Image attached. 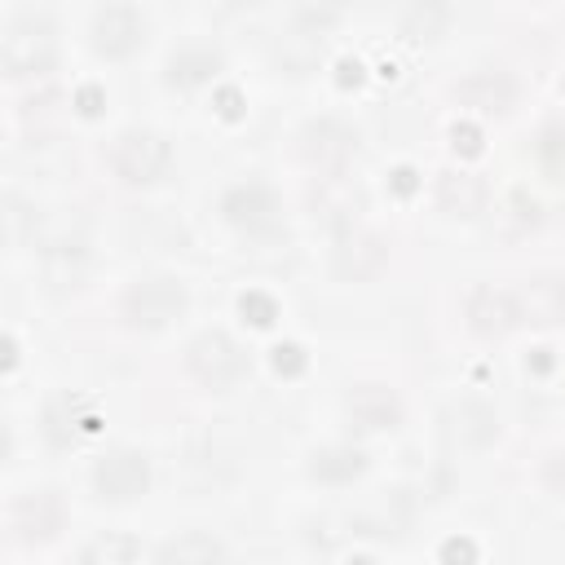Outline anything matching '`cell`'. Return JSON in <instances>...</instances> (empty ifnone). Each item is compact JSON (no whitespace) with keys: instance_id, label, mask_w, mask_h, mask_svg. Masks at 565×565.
Here are the masks:
<instances>
[{"instance_id":"1","label":"cell","mask_w":565,"mask_h":565,"mask_svg":"<svg viewBox=\"0 0 565 565\" xmlns=\"http://www.w3.org/2000/svg\"><path fill=\"white\" fill-rule=\"evenodd\" d=\"M0 62L4 75H44L53 66V26L35 13H18L0 35Z\"/></svg>"},{"instance_id":"2","label":"cell","mask_w":565,"mask_h":565,"mask_svg":"<svg viewBox=\"0 0 565 565\" xmlns=\"http://www.w3.org/2000/svg\"><path fill=\"white\" fill-rule=\"evenodd\" d=\"M119 309H124V318H128L132 327L159 331V327H168L172 318H181V309H185V287H181L172 274H146V278L128 282Z\"/></svg>"},{"instance_id":"3","label":"cell","mask_w":565,"mask_h":565,"mask_svg":"<svg viewBox=\"0 0 565 565\" xmlns=\"http://www.w3.org/2000/svg\"><path fill=\"white\" fill-rule=\"evenodd\" d=\"M185 366H190V375H194L203 388H212V393H225V388H234V384L247 375V358H243V349H238L225 331H203V335H194V344H190V353H185Z\"/></svg>"},{"instance_id":"4","label":"cell","mask_w":565,"mask_h":565,"mask_svg":"<svg viewBox=\"0 0 565 565\" xmlns=\"http://www.w3.org/2000/svg\"><path fill=\"white\" fill-rule=\"evenodd\" d=\"M110 163H115V172H119L124 181L150 185V181H159V177L168 172L172 150H168V141H163L159 132H150V128H128V132L115 137Z\"/></svg>"},{"instance_id":"5","label":"cell","mask_w":565,"mask_h":565,"mask_svg":"<svg viewBox=\"0 0 565 565\" xmlns=\"http://www.w3.org/2000/svg\"><path fill=\"white\" fill-rule=\"evenodd\" d=\"M358 154V132L344 119H309L300 128V159L318 172H340Z\"/></svg>"},{"instance_id":"6","label":"cell","mask_w":565,"mask_h":565,"mask_svg":"<svg viewBox=\"0 0 565 565\" xmlns=\"http://www.w3.org/2000/svg\"><path fill=\"white\" fill-rule=\"evenodd\" d=\"M93 486H97L102 499L128 503V499L146 494V486H150V463H146L141 450H128V446H124V450H106V455L97 459V468H93Z\"/></svg>"},{"instance_id":"7","label":"cell","mask_w":565,"mask_h":565,"mask_svg":"<svg viewBox=\"0 0 565 565\" xmlns=\"http://www.w3.org/2000/svg\"><path fill=\"white\" fill-rule=\"evenodd\" d=\"M9 530L18 543H49L62 530V503L49 490H26L9 503Z\"/></svg>"},{"instance_id":"8","label":"cell","mask_w":565,"mask_h":565,"mask_svg":"<svg viewBox=\"0 0 565 565\" xmlns=\"http://www.w3.org/2000/svg\"><path fill=\"white\" fill-rule=\"evenodd\" d=\"M384 238L371 234V230H344L331 247V269L344 278V282H362V278H375L384 269Z\"/></svg>"},{"instance_id":"9","label":"cell","mask_w":565,"mask_h":565,"mask_svg":"<svg viewBox=\"0 0 565 565\" xmlns=\"http://www.w3.org/2000/svg\"><path fill=\"white\" fill-rule=\"evenodd\" d=\"M463 313H468V327H472V331H481V335H503V331H512V327L521 322L512 287H494V282L472 287V296H468Z\"/></svg>"},{"instance_id":"10","label":"cell","mask_w":565,"mask_h":565,"mask_svg":"<svg viewBox=\"0 0 565 565\" xmlns=\"http://www.w3.org/2000/svg\"><path fill=\"white\" fill-rule=\"evenodd\" d=\"M512 296H516L521 322H539V327L565 322V278H556V274H534V278H525L521 287H512Z\"/></svg>"},{"instance_id":"11","label":"cell","mask_w":565,"mask_h":565,"mask_svg":"<svg viewBox=\"0 0 565 565\" xmlns=\"http://www.w3.org/2000/svg\"><path fill=\"white\" fill-rule=\"evenodd\" d=\"M411 516H415V503H411L406 490H380V494H371V499L353 512V530H358V534H380V539H388V534H402V530L411 525Z\"/></svg>"},{"instance_id":"12","label":"cell","mask_w":565,"mask_h":565,"mask_svg":"<svg viewBox=\"0 0 565 565\" xmlns=\"http://www.w3.org/2000/svg\"><path fill=\"white\" fill-rule=\"evenodd\" d=\"M141 35H146V22L132 4H106V9L93 13V44L110 57L132 53L141 44Z\"/></svg>"},{"instance_id":"13","label":"cell","mask_w":565,"mask_h":565,"mask_svg":"<svg viewBox=\"0 0 565 565\" xmlns=\"http://www.w3.org/2000/svg\"><path fill=\"white\" fill-rule=\"evenodd\" d=\"M221 212H225V221H230V225H238V230H247V234H260V230H269V225H274L278 199H274L265 185L247 181V185H234V190L221 199Z\"/></svg>"},{"instance_id":"14","label":"cell","mask_w":565,"mask_h":565,"mask_svg":"<svg viewBox=\"0 0 565 565\" xmlns=\"http://www.w3.org/2000/svg\"><path fill=\"white\" fill-rule=\"evenodd\" d=\"M344 411H349V419H353L358 428L375 433V428H393V424H397L402 402H397V393L384 388V384H358V388H349Z\"/></svg>"},{"instance_id":"15","label":"cell","mask_w":565,"mask_h":565,"mask_svg":"<svg viewBox=\"0 0 565 565\" xmlns=\"http://www.w3.org/2000/svg\"><path fill=\"white\" fill-rule=\"evenodd\" d=\"M441 433H446V441H455V446H486L494 433H499V419H494V411L486 406V402H455L446 415H441Z\"/></svg>"},{"instance_id":"16","label":"cell","mask_w":565,"mask_h":565,"mask_svg":"<svg viewBox=\"0 0 565 565\" xmlns=\"http://www.w3.org/2000/svg\"><path fill=\"white\" fill-rule=\"evenodd\" d=\"M221 561H225V547L207 530H181L163 539L154 552V565H221Z\"/></svg>"},{"instance_id":"17","label":"cell","mask_w":565,"mask_h":565,"mask_svg":"<svg viewBox=\"0 0 565 565\" xmlns=\"http://www.w3.org/2000/svg\"><path fill=\"white\" fill-rule=\"evenodd\" d=\"M437 203H441V212H450V216H477L481 203H486V185H481V177L468 172V168H446V172L437 177Z\"/></svg>"},{"instance_id":"18","label":"cell","mask_w":565,"mask_h":565,"mask_svg":"<svg viewBox=\"0 0 565 565\" xmlns=\"http://www.w3.org/2000/svg\"><path fill=\"white\" fill-rule=\"evenodd\" d=\"M512 79L503 75V71H472V75H463L459 84H455V97L463 102V106H477V110H508L512 106Z\"/></svg>"},{"instance_id":"19","label":"cell","mask_w":565,"mask_h":565,"mask_svg":"<svg viewBox=\"0 0 565 565\" xmlns=\"http://www.w3.org/2000/svg\"><path fill=\"white\" fill-rule=\"evenodd\" d=\"M362 468H366V455L353 446H327V450H313V459H309V477L331 481V486L353 481Z\"/></svg>"},{"instance_id":"20","label":"cell","mask_w":565,"mask_h":565,"mask_svg":"<svg viewBox=\"0 0 565 565\" xmlns=\"http://www.w3.org/2000/svg\"><path fill=\"white\" fill-rule=\"evenodd\" d=\"M534 225H539V203L530 194H508L494 207V234H503V238H521Z\"/></svg>"},{"instance_id":"21","label":"cell","mask_w":565,"mask_h":565,"mask_svg":"<svg viewBox=\"0 0 565 565\" xmlns=\"http://www.w3.org/2000/svg\"><path fill=\"white\" fill-rule=\"evenodd\" d=\"M79 565H137V539L119 534V530H106L84 547Z\"/></svg>"},{"instance_id":"22","label":"cell","mask_w":565,"mask_h":565,"mask_svg":"<svg viewBox=\"0 0 565 565\" xmlns=\"http://www.w3.org/2000/svg\"><path fill=\"white\" fill-rule=\"evenodd\" d=\"M441 26H446V9H437V4H411L402 13V31L406 35H437Z\"/></svg>"},{"instance_id":"23","label":"cell","mask_w":565,"mask_h":565,"mask_svg":"<svg viewBox=\"0 0 565 565\" xmlns=\"http://www.w3.org/2000/svg\"><path fill=\"white\" fill-rule=\"evenodd\" d=\"M207 71H216V53H177L172 57V66H168V75L172 79H181V84H194V79H203Z\"/></svg>"},{"instance_id":"24","label":"cell","mask_w":565,"mask_h":565,"mask_svg":"<svg viewBox=\"0 0 565 565\" xmlns=\"http://www.w3.org/2000/svg\"><path fill=\"white\" fill-rule=\"evenodd\" d=\"M543 486H547L552 494H565V450H552V455L543 459Z\"/></svg>"},{"instance_id":"25","label":"cell","mask_w":565,"mask_h":565,"mask_svg":"<svg viewBox=\"0 0 565 565\" xmlns=\"http://www.w3.org/2000/svg\"><path fill=\"white\" fill-rule=\"evenodd\" d=\"M543 154H547V163H552V168H561V163H565V128H561V124L543 132Z\"/></svg>"}]
</instances>
